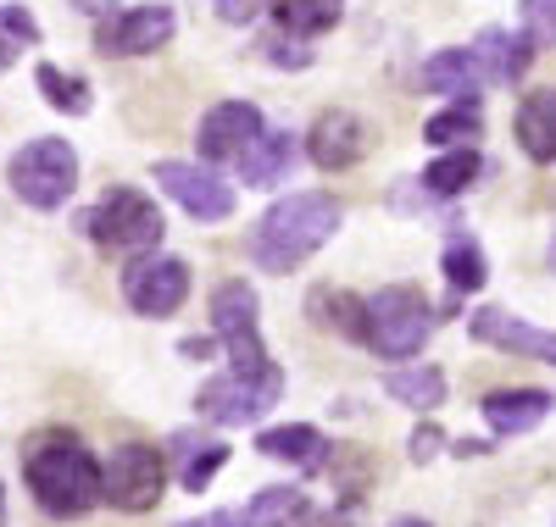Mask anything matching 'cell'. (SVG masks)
<instances>
[{
	"instance_id": "23",
	"label": "cell",
	"mask_w": 556,
	"mask_h": 527,
	"mask_svg": "<svg viewBox=\"0 0 556 527\" xmlns=\"http://www.w3.org/2000/svg\"><path fill=\"white\" fill-rule=\"evenodd\" d=\"M273 17L295 39H317L345 17V0H273Z\"/></svg>"
},
{
	"instance_id": "40",
	"label": "cell",
	"mask_w": 556,
	"mask_h": 527,
	"mask_svg": "<svg viewBox=\"0 0 556 527\" xmlns=\"http://www.w3.org/2000/svg\"><path fill=\"white\" fill-rule=\"evenodd\" d=\"M0 527H7V489H0Z\"/></svg>"
},
{
	"instance_id": "14",
	"label": "cell",
	"mask_w": 556,
	"mask_h": 527,
	"mask_svg": "<svg viewBox=\"0 0 556 527\" xmlns=\"http://www.w3.org/2000/svg\"><path fill=\"white\" fill-rule=\"evenodd\" d=\"M468 333H473L479 345H495V350H513V356H529V361L556 367V333H545V327H534V322H523L513 311H501V306L473 311L468 317Z\"/></svg>"
},
{
	"instance_id": "38",
	"label": "cell",
	"mask_w": 556,
	"mask_h": 527,
	"mask_svg": "<svg viewBox=\"0 0 556 527\" xmlns=\"http://www.w3.org/2000/svg\"><path fill=\"white\" fill-rule=\"evenodd\" d=\"M17 62V44H12V34H0V73H7Z\"/></svg>"
},
{
	"instance_id": "15",
	"label": "cell",
	"mask_w": 556,
	"mask_h": 527,
	"mask_svg": "<svg viewBox=\"0 0 556 527\" xmlns=\"http://www.w3.org/2000/svg\"><path fill=\"white\" fill-rule=\"evenodd\" d=\"M295 156H301V139L290 128H262L245 156H240V178L245 189H273V183H285L295 172Z\"/></svg>"
},
{
	"instance_id": "26",
	"label": "cell",
	"mask_w": 556,
	"mask_h": 527,
	"mask_svg": "<svg viewBox=\"0 0 556 527\" xmlns=\"http://www.w3.org/2000/svg\"><path fill=\"white\" fill-rule=\"evenodd\" d=\"M34 83H39V94H45V106H51V112H67V117H84L89 112V78L39 62L34 67Z\"/></svg>"
},
{
	"instance_id": "3",
	"label": "cell",
	"mask_w": 556,
	"mask_h": 527,
	"mask_svg": "<svg viewBox=\"0 0 556 527\" xmlns=\"http://www.w3.org/2000/svg\"><path fill=\"white\" fill-rule=\"evenodd\" d=\"M84 228H89V239H96L106 256H123V261L156 256L162 239H167L162 206L146 195V189H128V183H112L106 195L96 201V211L84 217Z\"/></svg>"
},
{
	"instance_id": "20",
	"label": "cell",
	"mask_w": 556,
	"mask_h": 527,
	"mask_svg": "<svg viewBox=\"0 0 556 527\" xmlns=\"http://www.w3.org/2000/svg\"><path fill=\"white\" fill-rule=\"evenodd\" d=\"M484 67L473 51H434L424 62V89L429 94H451V101H479V89H484Z\"/></svg>"
},
{
	"instance_id": "31",
	"label": "cell",
	"mask_w": 556,
	"mask_h": 527,
	"mask_svg": "<svg viewBox=\"0 0 556 527\" xmlns=\"http://www.w3.org/2000/svg\"><path fill=\"white\" fill-rule=\"evenodd\" d=\"M262 51H267V62L273 67H312V51H306V39H295V34H285V28H278V34H267L262 39Z\"/></svg>"
},
{
	"instance_id": "5",
	"label": "cell",
	"mask_w": 556,
	"mask_h": 527,
	"mask_svg": "<svg viewBox=\"0 0 556 527\" xmlns=\"http://www.w3.org/2000/svg\"><path fill=\"white\" fill-rule=\"evenodd\" d=\"M212 333L217 345L228 350V367L245 372V377H267L278 372L267 345H262V322H256V290L245 278H228L212 290Z\"/></svg>"
},
{
	"instance_id": "21",
	"label": "cell",
	"mask_w": 556,
	"mask_h": 527,
	"mask_svg": "<svg viewBox=\"0 0 556 527\" xmlns=\"http://www.w3.org/2000/svg\"><path fill=\"white\" fill-rule=\"evenodd\" d=\"M256 450H262L267 461H290V466H301V472H317L329 439H323L317 427H306V422H285V427H267V434L256 439Z\"/></svg>"
},
{
	"instance_id": "27",
	"label": "cell",
	"mask_w": 556,
	"mask_h": 527,
	"mask_svg": "<svg viewBox=\"0 0 556 527\" xmlns=\"http://www.w3.org/2000/svg\"><path fill=\"white\" fill-rule=\"evenodd\" d=\"M479 133H484L479 101H451V112H440V117L424 123L429 145H468V139H479Z\"/></svg>"
},
{
	"instance_id": "17",
	"label": "cell",
	"mask_w": 556,
	"mask_h": 527,
	"mask_svg": "<svg viewBox=\"0 0 556 527\" xmlns=\"http://www.w3.org/2000/svg\"><path fill=\"white\" fill-rule=\"evenodd\" d=\"M306 317L323 333H340V339L367 345V300H356L351 290H334V283H317L306 295Z\"/></svg>"
},
{
	"instance_id": "25",
	"label": "cell",
	"mask_w": 556,
	"mask_h": 527,
	"mask_svg": "<svg viewBox=\"0 0 556 527\" xmlns=\"http://www.w3.org/2000/svg\"><path fill=\"white\" fill-rule=\"evenodd\" d=\"M312 516V500L301 494V489H290V484H273V489H262L251 505H245V522L251 527H295V522H306Z\"/></svg>"
},
{
	"instance_id": "41",
	"label": "cell",
	"mask_w": 556,
	"mask_h": 527,
	"mask_svg": "<svg viewBox=\"0 0 556 527\" xmlns=\"http://www.w3.org/2000/svg\"><path fill=\"white\" fill-rule=\"evenodd\" d=\"M551 272H556V239H551Z\"/></svg>"
},
{
	"instance_id": "24",
	"label": "cell",
	"mask_w": 556,
	"mask_h": 527,
	"mask_svg": "<svg viewBox=\"0 0 556 527\" xmlns=\"http://www.w3.org/2000/svg\"><path fill=\"white\" fill-rule=\"evenodd\" d=\"M384 395L395 406H412V411H434L445 400V372L440 367H395L384 377Z\"/></svg>"
},
{
	"instance_id": "18",
	"label": "cell",
	"mask_w": 556,
	"mask_h": 527,
	"mask_svg": "<svg viewBox=\"0 0 556 527\" xmlns=\"http://www.w3.org/2000/svg\"><path fill=\"white\" fill-rule=\"evenodd\" d=\"M513 128H518L523 156L540 162V167H551V162H556V89H534V94H523Z\"/></svg>"
},
{
	"instance_id": "28",
	"label": "cell",
	"mask_w": 556,
	"mask_h": 527,
	"mask_svg": "<svg viewBox=\"0 0 556 527\" xmlns=\"http://www.w3.org/2000/svg\"><path fill=\"white\" fill-rule=\"evenodd\" d=\"M473 178H479V156H473V145H462V151L440 156V162L424 172V189H429V195H462Z\"/></svg>"
},
{
	"instance_id": "37",
	"label": "cell",
	"mask_w": 556,
	"mask_h": 527,
	"mask_svg": "<svg viewBox=\"0 0 556 527\" xmlns=\"http://www.w3.org/2000/svg\"><path fill=\"white\" fill-rule=\"evenodd\" d=\"M73 7H78L84 17H106V12L117 7V0H73Z\"/></svg>"
},
{
	"instance_id": "36",
	"label": "cell",
	"mask_w": 556,
	"mask_h": 527,
	"mask_svg": "<svg viewBox=\"0 0 556 527\" xmlns=\"http://www.w3.org/2000/svg\"><path fill=\"white\" fill-rule=\"evenodd\" d=\"M212 350H217V333H212V339H184L178 345V356H190V361H206Z\"/></svg>"
},
{
	"instance_id": "39",
	"label": "cell",
	"mask_w": 556,
	"mask_h": 527,
	"mask_svg": "<svg viewBox=\"0 0 556 527\" xmlns=\"http://www.w3.org/2000/svg\"><path fill=\"white\" fill-rule=\"evenodd\" d=\"M390 527H429L424 516H401V522H390Z\"/></svg>"
},
{
	"instance_id": "34",
	"label": "cell",
	"mask_w": 556,
	"mask_h": 527,
	"mask_svg": "<svg viewBox=\"0 0 556 527\" xmlns=\"http://www.w3.org/2000/svg\"><path fill=\"white\" fill-rule=\"evenodd\" d=\"M273 7V0H217V17L223 23H251V17H262Z\"/></svg>"
},
{
	"instance_id": "13",
	"label": "cell",
	"mask_w": 556,
	"mask_h": 527,
	"mask_svg": "<svg viewBox=\"0 0 556 527\" xmlns=\"http://www.w3.org/2000/svg\"><path fill=\"white\" fill-rule=\"evenodd\" d=\"M262 128H267V123H262V112H256L251 101H217V106L201 117V128H195V145H201L206 162H240L245 145H251Z\"/></svg>"
},
{
	"instance_id": "8",
	"label": "cell",
	"mask_w": 556,
	"mask_h": 527,
	"mask_svg": "<svg viewBox=\"0 0 556 527\" xmlns=\"http://www.w3.org/2000/svg\"><path fill=\"white\" fill-rule=\"evenodd\" d=\"M167 489V455L156 445H117L106 461V500L117 511H151Z\"/></svg>"
},
{
	"instance_id": "16",
	"label": "cell",
	"mask_w": 556,
	"mask_h": 527,
	"mask_svg": "<svg viewBox=\"0 0 556 527\" xmlns=\"http://www.w3.org/2000/svg\"><path fill=\"white\" fill-rule=\"evenodd\" d=\"M551 395L545 389H495V395H484V422L495 427L501 439H523V434H534V427L551 416Z\"/></svg>"
},
{
	"instance_id": "19",
	"label": "cell",
	"mask_w": 556,
	"mask_h": 527,
	"mask_svg": "<svg viewBox=\"0 0 556 527\" xmlns=\"http://www.w3.org/2000/svg\"><path fill=\"white\" fill-rule=\"evenodd\" d=\"M473 56H479V67H484V78H490V83H518L540 51L529 44V34L484 28V34H479V44H473Z\"/></svg>"
},
{
	"instance_id": "11",
	"label": "cell",
	"mask_w": 556,
	"mask_h": 527,
	"mask_svg": "<svg viewBox=\"0 0 556 527\" xmlns=\"http://www.w3.org/2000/svg\"><path fill=\"white\" fill-rule=\"evenodd\" d=\"M173 28H178V17H173V7H162V0H151V7H128V12L101 17L96 51L101 56H151V51H162V44L173 39Z\"/></svg>"
},
{
	"instance_id": "2",
	"label": "cell",
	"mask_w": 556,
	"mask_h": 527,
	"mask_svg": "<svg viewBox=\"0 0 556 527\" xmlns=\"http://www.w3.org/2000/svg\"><path fill=\"white\" fill-rule=\"evenodd\" d=\"M334 233H340V201L323 195V189H301V195H285L251 228V261L262 272H295Z\"/></svg>"
},
{
	"instance_id": "4",
	"label": "cell",
	"mask_w": 556,
	"mask_h": 527,
	"mask_svg": "<svg viewBox=\"0 0 556 527\" xmlns=\"http://www.w3.org/2000/svg\"><path fill=\"white\" fill-rule=\"evenodd\" d=\"M7 178H12V195L34 211H56L73 201V189H78V156L67 139H51V133H39L28 139V145L7 162Z\"/></svg>"
},
{
	"instance_id": "22",
	"label": "cell",
	"mask_w": 556,
	"mask_h": 527,
	"mask_svg": "<svg viewBox=\"0 0 556 527\" xmlns=\"http://www.w3.org/2000/svg\"><path fill=\"white\" fill-rule=\"evenodd\" d=\"M440 272H445V283H451L456 295H479L484 278H490V261H484V250H479V239L451 233V239H445V256H440Z\"/></svg>"
},
{
	"instance_id": "10",
	"label": "cell",
	"mask_w": 556,
	"mask_h": 527,
	"mask_svg": "<svg viewBox=\"0 0 556 527\" xmlns=\"http://www.w3.org/2000/svg\"><path fill=\"white\" fill-rule=\"evenodd\" d=\"M156 189L178 201L195 222H228L235 217V183H223L212 167L195 162H156Z\"/></svg>"
},
{
	"instance_id": "32",
	"label": "cell",
	"mask_w": 556,
	"mask_h": 527,
	"mask_svg": "<svg viewBox=\"0 0 556 527\" xmlns=\"http://www.w3.org/2000/svg\"><path fill=\"white\" fill-rule=\"evenodd\" d=\"M0 28H7L12 39H23V44H39V39H45L28 7H0Z\"/></svg>"
},
{
	"instance_id": "33",
	"label": "cell",
	"mask_w": 556,
	"mask_h": 527,
	"mask_svg": "<svg viewBox=\"0 0 556 527\" xmlns=\"http://www.w3.org/2000/svg\"><path fill=\"white\" fill-rule=\"evenodd\" d=\"M440 445H445V434H440V427H434V422H424V427H417V434H412V445H406V455H412L417 466H424V461H434V455H440Z\"/></svg>"
},
{
	"instance_id": "6",
	"label": "cell",
	"mask_w": 556,
	"mask_h": 527,
	"mask_svg": "<svg viewBox=\"0 0 556 527\" xmlns=\"http://www.w3.org/2000/svg\"><path fill=\"white\" fill-rule=\"evenodd\" d=\"M429 300L412 283H384V290L367 300V345H374L384 361H412L429 339Z\"/></svg>"
},
{
	"instance_id": "30",
	"label": "cell",
	"mask_w": 556,
	"mask_h": 527,
	"mask_svg": "<svg viewBox=\"0 0 556 527\" xmlns=\"http://www.w3.org/2000/svg\"><path fill=\"white\" fill-rule=\"evenodd\" d=\"M523 34L534 51H551L556 44V0H523Z\"/></svg>"
},
{
	"instance_id": "35",
	"label": "cell",
	"mask_w": 556,
	"mask_h": 527,
	"mask_svg": "<svg viewBox=\"0 0 556 527\" xmlns=\"http://www.w3.org/2000/svg\"><path fill=\"white\" fill-rule=\"evenodd\" d=\"M178 527H251L245 511H212V516H195V522H178Z\"/></svg>"
},
{
	"instance_id": "7",
	"label": "cell",
	"mask_w": 556,
	"mask_h": 527,
	"mask_svg": "<svg viewBox=\"0 0 556 527\" xmlns=\"http://www.w3.org/2000/svg\"><path fill=\"white\" fill-rule=\"evenodd\" d=\"M278 395H285V372H267V377H245L228 367L223 377L201 383V395H195V411L217 427H245V422H262Z\"/></svg>"
},
{
	"instance_id": "9",
	"label": "cell",
	"mask_w": 556,
	"mask_h": 527,
	"mask_svg": "<svg viewBox=\"0 0 556 527\" xmlns=\"http://www.w3.org/2000/svg\"><path fill=\"white\" fill-rule=\"evenodd\" d=\"M123 300L139 311V317H173L184 300H190V261L178 256H139L128 272H123Z\"/></svg>"
},
{
	"instance_id": "29",
	"label": "cell",
	"mask_w": 556,
	"mask_h": 527,
	"mask_svg": "<svg viewBox=\"0 0 556 527\" xmlns=\"http://www.w3.org/2000/svg\"><path fill=\"white\" fill-rule=\"evenodd\" d=\"M228 466V445H217V439H201V445H184V466H178V484L190 489V494H201L212 477Z\"/></svg>"
},
{
	"instance_id": "1",
	"label": "cell",
	"mask_w": 556,
	"mask_h": 527,
	"mask_svg": "<svg viewBox=\"0 0 556 527\" xmlns=\"http://www.w3.org/2000/svg\"><path fill=\"white\" fill-rule=\"evenodd\" d=\"M23 477H28V494L39 500V511H51L62 522L89 516V511L106 500V466L84 450V439L62 434V427L28 439Z\"/></svg>"
},
{
	"instance_id": "12",
	"label": "cell",
	"mask_w": 556,
	"mask_h": 527,
	"mask_svg": "<svg viewBox=\"0 0 556 527\" xmlns=\"http://www.w3.org/2000/svg\"><path fill=\"white\" fill-rule=\"evenodd\" d=\"M367 151H374V128H367L356 112H345V106L323 112V117L312 123V133H306V156H312L323 172H345V167H356Z\"/></svg>"
}]
</instances>
